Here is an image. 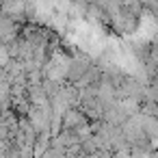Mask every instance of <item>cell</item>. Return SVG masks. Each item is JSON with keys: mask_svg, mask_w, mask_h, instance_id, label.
I'll return each instance as SVG.
<instances>
[{"mask_svg": "<svg viewBox=\"0 0 158 158\" xmlns=\"http://www.w3.org/2000/svg\"><path fill=\"white\" fill-rule=\"evenodd\" d=\"M91 65H93L91 56H87V54H82V52H76V54L72 56V61H69L65 82H67V85H76V82L87 74V69H89Z\"/></svg>", "mask_w": 158, "mask_h": 158, "instance_id": "1", "label": "cell"}, {"mask_svg": "<svg viewBox=\"0 0 158 158\" xmlns=\"http://www.w3.org/2000/svg\"><path fill=\"white\" fill-rule=\"evenodd\" d=\"M85 123H89V119L78 110V106L76 108H67L63 113V130H76V128H80Z\"/></svg>", "mask_w": 158, "mask_h": 158, "instance_id": "2", "label": "cell"}, {"mask_svg": "<svg viewBox=\"0 0 158 158\" xmlns=\"http://www.w3.org/2000/svg\"><path fill=\"white\" fill-rule=\"evenodd\" d=\"M50 147H52V136L48 132L46 134H37V139L33 143V158H41Z\"/></svg>", "mask_w": 158, "mask_h": 158, "instance_id": "3", "label": "cell"}, {"mask_svg": "<svg viewBox=\"0 0 158 158\" xmlns=\"http://www.w3.org/2000/svg\"><path fill=\"white\" fill-rule=\"evenodd\" d=\"M61 85H63V82H54V80L44 78V80H41V91H44V95H46L48 100H52V98L61 91Z\"/></svg>", "mask_w": 158, "mask_h": 158, "instance_id": "4", "label": "cell"}, {"mask_svg": "<svg viewBox=\"0 0 158 158\" xmlns=\"http://www.w3.org/2000/svg\"><path fill=\"white\" fill-rule=\"evenodd\" d=\"M61 130H63V117H61V115H52V117H50V136H52V139L59 136Z\"/></svg>", "mask_w": 158, "mask_h": 158, "instance_id": "5", "label": "cell"}]
</instances>
